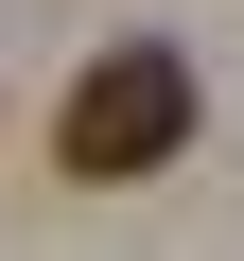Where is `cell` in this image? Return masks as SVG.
<instances>
[{
  "mask_svg": "<svg viewBox=\"0 0 244 261\" xmlns=\"http://www.w3.org/2000/svg\"><path fill=\"white\" fill-rule=\"evenodd\" d=\"M175 157H192V53H157V35L87 53V70H70V105H53V174L122 192V174H175Z\"/></svg>",
  "mask_w": 244,
  "mask_h": 261,
  "instance_id": "1",
  "label": "cell"
}]
</instances>
